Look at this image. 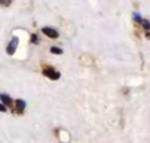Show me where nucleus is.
<instances>
[{
	"mask_svg": "<svg viewBox=\"0 0 150 143\" xmlns=\"http://www.w3.org/2000/svg\"><path fill=\"white\" fill-rule=\"evenodd\" d=\"M43 74L46 77H49L50 80H59L60 78V73H59V71H56L54 68H52V66H46L43 69Z\"/></svg>",
	"mask_w": 150,
	"mask_h": 143,
	"instance_id": "f257e3e1",
	"label": "nucleus"
},
{
	"mask_svg": "<svg viewBox=\"0 0 150 143\" xmlns=\"http://www.w3.org/2000/svg\"><path fill=\"white\" fill-rule=\"evenodd\" d=\"M18 43H19V38H18V37H13V38L11 40V43L8 44V49H6V52H8V55H13V53L16 52V47H18Z\"/></svg>",
	"mask_w": 150,
	"mask_h": 143,
	"instance_id": "f03ea898",
	"label": "nucleus"
},
{
	"mask_svg": "<svg viewBox=\"0 0 150 143\" xmlns=\"http://www.w3.org/2000/svg\"><path fill=\"white\" fill-rule=\"evenodd\" d=\"M43 33H44L47 37H50V38H57V37H59V33H57L54 28H50V27H44V28H43Z\"/></svg>",
	"mask_w": 150,
	"mask_h": 143,
	"instance_id": "7ed1b4c3",
	"label": "nucleus"
},
{
	"mask_svg": "<svg viewBox=\"0 0 150 143\" xmlns=\"http://www.w3.org/2000/svg\"><path fill=\"white\" fill-rule=\"evenodd\" d=\"M15 106H16V109H15V111H16L18 114H22L27 105H25V102H24V100H21V99H19V100H16V102H15Z\"/></svg>",
	"mask_w": 150,
	"mask_h": 143,
	"instance_id": "20e7f679",
	"label": "nucleus"
},
{
	"mask_svg": "<svg viewBox=\"0 0 150 143\" xmlns=\"http://www.w3.org/2000/svg\"><path fill=\"white\" fill-rule=\"evenodd\" d=\"M0 102H2V103H5L6 106H12V99H11L8 95H5V93H2V95H0Z\"/></svg>",
	"mask_w": 150,
	"mask_h": 143,
	"instance_id": "39448f33",
	"label": "nucleus"
},
{
	"mask_svg": "<svg viewBox=\"0 0 150 143\" xmlns=\"http://www.w3.org/2000/svg\"><path fill=\"white\" fill-rule=\"evenodd\" d=\"M50 52H52V53H54V55H62V53H63V50H62L60 47H52V49H50Z\"/></svg>",
	"mask_w": 150,
	"mask_h": 143,
	"instance_id": "423d86ee",
	"label": "nucleus"
},
{
	"mask_svg": "<svg viewBox=\"0 0 150 143\" xmlns=\"http://www.w3.org/2000/svg\"><path fill=\"white\" fill-rule=\"evenodd\" d=\"M141 24H143V27H144L146 30H150V22H149L147 19H143V21H141Z\"/></svg>",
	"mask_w": 150,
	"mask_h": 143,
	"instance_id": "0eeeda50",
	"label": "nucleus"
},
{
	"mask_svg": "<svg viewBox=\"0 0 150 143\" xmlns=\"http://www.w3.org/2000/svg\"><path fill=\"white\" fill-rule=\"evenodd\" d=\"M134 19H135L137 22H141V21H143L141 16H140V14H134Z\"/></svg>",
	"mask_w": 150,
	"mask_h": 143,
	"instance_id": "6e6552de",
	"label": "nucleus"
},
{
	"mask_svg": "<svg viewBox=\"0 0 150 143\" xmlns=\"http://www.w3.org/2000/svg\"><path fill=\"white\" fill-rule=\"evenodd\" d=\"M0 3H2V5H6V6H8V5L11 3V0H0Z\"/></svg>",
	"mask_w": 150,
	"mask_h": 143,
	"instance_id": "1a4fd4ad",
	"label": "nucleus"
},
{
	"mask_svg": "<svg viewBox=\"0 0 150 143\" xmlns=\"http://www.w3.org/2000/svg\"><path fill=\"white\" fill-rule=\"evenodd\" d=\"M31 41H33V43H37V41H38V37H37V36H33V37H31Z\"/></svg>",
	"mask_w": 150,
	"mask_h": 143,
	"instance_id": "9d476101",
	"label": "nucleus"
},
{
	"mask_svg": "<svg viewBox=\"0 0 150 143\" xmlns=\"http://www.w3.org/2000/svg\"><path fill=\"white\" fill-rule=\"evenodd\" d=\"M0 111H6V105L5 103H0Z\"/></svg>",
	"mask_w": 150,
	"mask_h": 143,
	"instance_id": "9b49d317",
	"label": "nucleus"
}]
</instances>
